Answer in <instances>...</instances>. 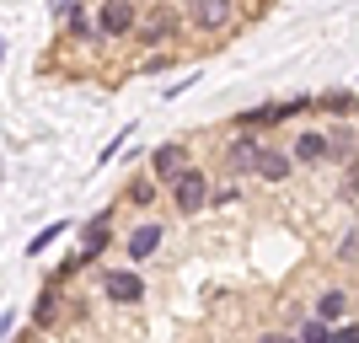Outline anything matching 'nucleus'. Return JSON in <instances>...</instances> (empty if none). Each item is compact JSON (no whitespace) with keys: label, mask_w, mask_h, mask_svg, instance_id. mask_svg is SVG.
<instances>
[{"label":"nucleus","mask_w":359,"mask_h":343,"mask_svg":"<svg viewBox=\"0 0 359 343\" xmlns=\"http://www.w3.org/2000/svg\"><path fill=\"white\" fill-rule=\"evenodd\" d=\"M231 22H236L231 0H194L188 6V27H198V32H225Z\"/></svg>","instance_id":"obj_4"},{"label":"nucleus","mask_w":359,"mask_h":343,"mask_svg":"<svg viewBox=\"0 0 359 343\" xmlns=\"http://www.w3.org/2000/svg\"><path fill=\"white\" fill-rule=\"evenodd\" d=\"M348 306H354V295L348 290H322L316 295V306H311V322H322V328H338V322H348Z\"/></svg>","instance_id":"obj_8"},{"label":"nucleus","mask_w":359,"mask_h":343,"mask_svg":"<svg viewBox=\"0 0 359 343\" xmlns=\"http://www.w3.org/2000/svg\"><path fill=\"white\" fill-rule=\"evenodd\" d=\"M102 290H107V300H118V306H140V300H145V279H140L135 269L102 274Z\"/></svg>","instance_id":"obj_7"},{"label":"nucleus","mask_w":359,"mask_h":343,"mask_svg":"<svg viewBox=\"0 0 359 343\" xmlns=\"http://www.w3.org/2000/svg\"><path fill=\"white\" fill-rule=\"evenodd\" d=\"M188 166H194V161H188V145H177V140L150 150V182H156V188H172Z\"/></svg>","instance_id":"obj_3"},{"label":"nucleus","mask_w":359,"mask_h":343,"mask_svg":"<svg viewBox=\"0 0 359 343\" xmlns=\"http://www.w3.org/2000/svg\"><path fill=\"white\" fill-rule=\"evenodd\" d=\"M263 343H295V338H285V332H269V338H263Z\"/></svg>","instance_id":"obj_22"},{"label":"nucleus","mask_w":359,"mask_h":343,"mask_svg":"<svg viewBox=\"0 0 359 343\" xmlns=\"http://www.w3.org/2000/svg\"><path fill=\"white\" fill-rule=\"evenodd\" d=\"M327 343H354V322H338V328L327 332Z\"/></svg>","instance_id":"obj_21"},{"label":"nucleus","mask_w":359,"mask_h":343,"mask_svg":"<svg viewBox=\"0 0 359 343\" xmlns=\"http://www.w3.org/2000/svg\"><path fill=\"white\" fill-rule=\"evenodd\" d=\"M60 306H65V295H60V284H48L43 295H38V306H32V322H38V328H48V322H54V316H60Z\"/></svg>","instance_id":"obj_13"},{"label":"nucleus","mask_w":359,"mask_h":343,"mask_svg":"<svg viewBox=\"0 0 359 343\" xmlns=\"http://www.w3.org/2000/svg\"><path fill=\"white\" fill-rule=\"evenodd\" d=\"M290 161L322 166V161H327V135H322V129H300V135H295V150H290Z\"/></svg>","instance_id":"obj_10"},{"label":"nucleus","mask_w":359,"mask_h":343,"mask_svg":"<svg viewBox=\"0 0 359 343\" xmlns=\"http://www.w3.org/2000/svg\"><path fill=\"white\" fill-rule=\"evenodd\" d=\"M290 150H273V145H257V156H252V177H263V182H285L290 177Z\"/></svg>","instance_id":"obj_9"},{"label":"nucleus","mask_w":359,"mask_h":343,"mask_svg":"<svg viewBox=\"0 0 359 343\" xmlns=\"http://www.w3.org/2000/svg\"><path fill=\"white\" fill-rule=\"evenodd\" d=\"M311 107H322V113H332L338 123H348V119H354V91H348V86L322 91V97H311Z\"/></svg>","instance_id":"obj_12"},{"label":"nucleus","mask_w":359,"mask_h":343,"mask_svg":"<svg viewBox=\"0 0 359 343\" xmlns=\"http://www.w3.org/2000/svg\"><path fill=\"white\" fill-rule=\"evenodd\" d=\"M60 16H65V27H70V32H81V38H91V16L81 11V6H60Z\"/></svg>","instance_id":"obj_17"},{"label":"nucleus","mask_w":359,"mask_h":343,"mask_svg":"<svg viewBox=\"0 0 359 343\" xmlns=\"http://www.w3.org/2000/svg\"><path fill=\"white\" fill-rule=\"evenodd\" d=\"M91 32H97V38H129V32H140V6H129V0H102Z\"/></svg>","instance_id":"obj_2"},{"label":"nucleus","mask_w":359,"mask_h":343,"mask_svg":"<svg viewBox=\"0 0 359 343\" xmlns=\"http://www.w3.org/2000/svg\"><path fill=\"white\" fill-rule=\"evenodd\" d=\"M257 145H263V140L241 135L236 145H231V156H225V166H231V172H252V156H257Z\"/></svg>","instance_id":"obj_14"},{"label":"nucleus","mask_w":359,"mask_h":343,"mask_svg":"<svg viewBox=\"0 0 359 343\" xmlns=\"http://www.w3.org/2000/svg\"><path fill=\"white\" fill-rule=\"evenodd\" d=\"M204 204H210V172H204V166H188V172L172 182V209H177V215H198Z\"/></svg>","instance_id":"obj_1"},{"label":"nucleus","mask_w":359,"mask_h":343,"mask_svg":"<svg viewBox=\"0 0 359 343\" xmlns=\"http://www.w3.org/2000/svg\"><path fill=\"white\" fill-rule=\"evenodd\" d=\"M0 60H6V43H0Z\"/></svg>","instance_id":"obj_23"},{"label":"nucleus","mask_w":359,"mask_h":343,"mask_svg":"<svg viewBox=\"0 0 359 343\" xmlns=\"http://www.w3.org/2000/svg\"><path fill=\"white\" fill-rule=\"evenodd\" d=\"M338 199H344V204H354V199H359V172H354V166H344V182H338Z\"/></svg>","instance_id":"obj_18"},{"label":"nucleus","mask_w":359,"mask_h":343,"mask_svg":"<svg viewBox=\"0 0 359 343\" xmlns=\"http://www.w3.org/2000/svg\"><path fill=\"white\" fill-rule=\"evenodd\" d=\"M107 241H113V215H97V220H86V236H81V253H75V269H86V263H97V257L107 253Z\"/></svg>","instance_id":"obj_6"},{"label":"nucleus","mask_w":359,"mask_h":343,"mask_svg":"<svg viewBox=\"0 0 359 343\" xmlns=\"http://www.w3.org/2000/svg\"><path fill=\"white\" fill-rule=\"evenodd\" d=\"M172 27H177V16H150V22H145V27H140V38H145V43H156V38H166V32H172Z\"/></svg>","instance_id":"obj_16"},{"label":"nucleus","mask_w":359,"mask_h":343,"mask_svg":"<svg viewBox=\"0 0 359 343\" xmlns=\"http://www.w3.org/2000/svg\"><path fill=\"white\" fill-rule=\"evenodd\" d=\"M161 241H166L161 220H140L135 231H129V247H123V253H129V263H150V257L161 253Z\"/></svg>","instance_id":"obj_5"},{"label":"nucleus","mask_w":359,"mask_h":343,"mask_svg":"<svg viewBox=\"0 0 359 343\" xmlns=\"http://www.w3.org/2000/svg\"><path fill=\"white\" fill-rule=\"evenodd\" d=\"M322 135H327V161L354 166V123H332V129H322Z\"/></svg>","instance_id":"obj_11"},{"label":"nucleus","mask_w":359,"mask_h":343,"mask_svg":"<svg viewBox=\"0 0 359 343\" xmlns=\"http://www.w3.org/2000/svg\"><path fill=\"white\" fill-rule=\"evenodd\" d=\"M156 194H161V188H156V182H150V177H135V182H129V194H123V199H129V204H135V209H145V204H156Z\"/></svg>","instance_id":"obj_15"},{"label":"nucleus","mask_w":359,"mask_h":343,"mask_svg":"<svg viewBox=\"0 0 359 343\" xmlns=\"http://www.w3.org/2000/svg\"><path fill=\"white\" fill-rule=\"evenodd\" d=\"M60 231H65V220H54V225H48V231H38V236H32V241H27V253H32V257H38V253H43V247H48V241L60 236Z\"/></svg>","instance_id":"obj_19"},{"label":"nucleus","mask_w":359,"mask_h":343,"mask_svg":"<svg viewBox=\"0 0 359 343\" xmlns=\"http://www.w3.org/2000/svg\"><path fill=\"white\" fill-rule=\"evenodd\" d=\"M327 332H332V328H322V322H306L295 343H327Z\"/></svg>","instance_id":"obj_20"}]
</instances>
